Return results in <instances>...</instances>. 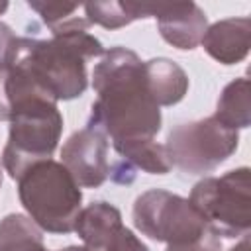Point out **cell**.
<instances>
[{
    "label": "cell",
    "mask_w": 251,
    "mask_h": 251,
    "mask_svg": "<svg viewBox=\"0 0 251 251\" xmlns=\"http://www.w3.org/2000/svg\"><path fill=\"white\" fill-rule=\"evenodd\" d=\"M92 88L96 100L88 126L112 145L155 139L161 131V108L147 88L145 67L135 51L120 45L104 51L92 71Z\"/></svg>",
    "instance_id": "cell-1"
},
{
    "label": "cell",
    "mask_w": 251,
    "mask_h": 251,
    "mask_svg": "<svg viewBox=\"0 0 251 251\" xmlns=\"http://www.w3.org/2000/svg\"><path fill=\"white\" fill-rule=\"evenodd\" d=\"M104 53L88 27L51 33L49 39L16 37L8 69L25 76L51 100H73L88 86L86 61Z\"/></svg>",
    "instance_id": "cell-2"
},
{
    "label": "cell",
    "mask_w": 251,
    "mask_h": 251,
    "mask_svg": "<svg viewBox=\"0 0 251 251\" xmlns=\"http://www.w3.org/2000/svg\"><path fill=\"white\" fill-rule=\"evenodd\" d=\"M0 106L2 120L10 122L2 167L18 180L35 163L51 159L63 133V116L55 100L12 73L0 76Z\"/></svg>",
    "instance_id": "cell-3"
},
{
    "label": "cell",
    "mask_w": 251,
    "mask_h": 251,
    "mask_svg": "<svg viewBox=\"0 0 251 251\" xmlns=\"http://www.w3.org/2000/svg\"><path fill=\"white\" fill-rule=\"evenodd\" d=\"M18 196L39 229L61 235L75 231L82 192L63 163L47 159L24 171L18 178Z\"/></svg>",
    "instance_id": "cell-4"
},
{
    "label": "cell",
    "mask_w": 251,
    "mask_h": 251,
    "mask_svg": "<svg viewBox=\"0 0 251 251\" xmlns=\"http://www.w3.org/2000/svg\"><path fill=\"white\" fill-rule=\"evenodd\" d=\"M188 202L202 216L214 237L233 239L249 235L251 182L247 167L198 180L190 190Z\"/></svg>",
    "instance_id": "cell-5"
},
{
    "label": "cell",
    "mask_w": 251,
    "mask_h": 251,
    "mask_svg": "<svg viewBox=\"0 0 251 251\" xmlns=\"http://www.w3.org/2000/svg\"><path fill=\"white\" fill-rule=\"evenodd\" d=\"M133 224L149 239L167 245L194 243L212 235L188 198L161 188H151L135 198Z\"/></svg>",
    "instance_id": "cell-6"
},
{
    "label": "cell",
    "mask_w": 251,
    "mask_h": 251,
    "mask_svg": "<svg viewBox=\"0 0 251 251\" xmlns=\"http://www.w3.org/2000/svg\"><path fill=\"white\" fill-rule=\"evenodd\" d=\"M239 145V133L214 116L178 124L169 131L165 149L175 167L188 175H204L227 161Z\"/></svg>",
    "instance_id": "cell-7"
},
{
    "label": "cell",
    "mask_w": 251,
    "mask_h": 251,
    "mask_svg": "<svg viewBox=\"0 0 251 251\" xmlns=\"http://www.w3.org/2000/svg\"><path fill=\"white\" fill-rule=\"evenodd\" d=\"M108 137L92 126L75 131L61 149V163L80 188H98L110 176Z\"/></svg>",
    "instance_id": "cell-8"
},
{
    "label": "cell",
    "mask_w": 251,
    "mask_h": 251,
    "mask_svg": "<svg viewBox=\"0 0 251 251\" xmlns=\"http://www.w3.org/2000/svg\"><path fill=\"white\" fill-rule=\"evenodd\" d=\"M151 16L157 20L161 37L180 51L200 45L208 27V18L196 2H151Z\"/></svg>",
    "instance_id": "cell-9"
},
{
    "label": "cell",
    "mask_w": 251,
    "mask_h": 251,
    "mask_svg": "<svg viewBox=\"0 0 251 251\" xmlns=\"http://www.w3.org/2000/svg\"><path fill=\"white\" fill-rule=\"evenodd\" d=\"M118 159L110 163V176L118 184H131L135 180V171L141 169L149 175H167L173 169L169 153L163 143L155 139L129 141L112 145Z\"/></svg>",
    "instance_id": "cell-10"
},
{
    "label": "cell",
    "mask_w": 251,
    "mask_h": 251,
    "mask_svg": "<svg viewBox=\"0 0 251 251\" xmlns=\"http://www.w3.org/2000/svg\"><path fill=\"white\" fill-rule=\"evenodd\" d=\"M249 39H251V20L247 16L226 18L206 27L200 45L218 63L235 65L247 57Z\"/></svg>",
    "instance_id": "cell-11"
},
{
    "label": "cell",
    "mask_w": 251,
    "mask_h": 251,
    "mask_svg": "<svg viewBox=\"0 0 251 251\" xmlns=\"http://www.w3.org/2000/svg\"><path fill=\"white\" fill-rule=\"evenodd\" d=\"M145 67V82L153 96V100L161 106L178 104L188 92V75L180 65L167 57L149 59L143 63Z\"/></svg>",
    "instance_id": "cell-12"
},
{
    "label": "cell",
    "mask_w": 251,
    "mask_h": 251,
    "mask_svg": "<svg viewBox=\"0 0 251 251\" xmlns=\"http://www.w3.org/2000/svg\"><path fill=\"white\" fill-rule=\"evenodd\" d=\"M122 214L110 202L98 200L80 210L75 231L90 251H100L106 241L122 227Z\"/></svg>",
    "instance_id": "cell-13"
},
{
    "label": "cell",
    "mask_w": 251,
    "mask_h": 251,
    "mask_svg": "<svg viewBox=\"0 0 251 251\" xmlns=\"http://www.w3.org/2000/svg\"><path fill=\"white\" fill-rule=\"evenodd\" d=\"M251 84L247 76L235 78L224 86L214 118L229 129H245L251 124Z\"/></svg>",
    "instance_id": "cell-14"
},
{
    "label": "cell",
    "mask_w": 251,
    "mask_h": 251,
    "mask_svg": "<svg viewBox=\"0 0 251 251\" xmlns=\"http://www.w3.org/2000/svg\"><path fill=\"white\" fill-rule=\"evenodd\" d=\"M84 14L88 24L106 29H120L135 20L149 18V2H88L84 4Z\"/></svg>",
    "instance_id": "cell-15"
},
{
    "label": "cell",
    "mask_w": 251,
    "mask_h": 251,
    "mask_svg": "<svg viewBox=\"0 0 251 251\" xmlns=\"http://www.w3.org/2000/svg\"><path fill=\"white\" fill-rule=\"evenodd\" d=\"M0 251H47L41 229L24 214L0 220Z\"/></svg>",
    "instance_id": "cell-16"
},
{
    "label": "cell",
    "mask_w": 251,
    "mask_h": 251,
    "mask_svg": "<svg viewBox=\"0 0 251 251\" xmlns=\"http://www.w3.org/2000/svg\"><path fill=\"white\" fill-rule=\"evenodd\" d=\"M27 6L35 10L43 24L51 29V33H59L65 29L73 27H88L90 24L86 18L75 16L78 12V4H65V2H39V0H29Z\"/></svg>",
    "instance_id": "cell-17"
},
{
    "label": "cell",
    "mask_w": 251,
    "mask_h": 251,
    "mask_svg": "<svg viewBox=\"0 0 251 251\" xmlns=\"http://www.w3.org/2000/svg\"><path fill=\"white\" fill-rule=\"evenodd\" d=\"M100 251H149V247L126 226H122Z\"/></svg>",
    "instance_id": "cell-18"
},
{
    "label": "cell",
    "mask_w": 251,
    "mask_h": 251,
    "mask_svg": "<svg viewBox=\"0 0 251 251\" xmlns=\"http://www.w3.org/2000/svg\"><path fill=\"white\" fill-rule=\"evenodd\" d=\"M14 41H16V33L12 31V27L8 24L0 22V75L6 73V69H8Z\"/></svg>",
    "instance_id": "cell-19"
},
{
    "label": "cell",
    "mask_w": 251,
    "mask_h": 251,
    "mask_svg": "<svg viewBox=\"0 0 251 251\" xmlns=\"http://www.w3.org/2000/svg\"><path fill=\"white\" fill-rule=\"evenodd\" d=\"M167 251H220V243L214 235H208L194 243H182V245H169Z\"/></svg>",
    "instance_id": "cell-20"
},
{
    "label": "cell",
    "mask_w": 251,
    "mask_h": 251,
    "mask_svg": "<svg viewBox=\"0 0 251 251\" xmlns=\"http://www.w3.org/2000/svg\"><path fill=\"white\" fill-rule=\"evenodd\" d=\"M227 251H249V235L241 237L239 243H235V247H231V249H227Z\"/></svg>",
    "instance_id": "cell-21"
},
{
    "label": "cell",
    "mask_w": 251,
    "mask_h": 251,
    "mask_svg": "<svg viewBox=\"0 0 251 251\" xmlns=\"http://www.w3.org/2000/svg\"><path fill=\"white\" fill-rule=\"evenodd\" d=\"M59 251H90V249L84 247V245H69V247H65V249H59Z\"/></svg>",
    "instance_id": "cell-22"
},
{
    "label": "cell",
    "mask_w": 251,
    "mask_h": 251,
    "mask_svg": "<svg viewBox=\"0 0 251 251\" xmlns=\"http://www.w3.org/2000/svg\"><path fill=\"white\" fill-rule=\"evenodd\" d=\"M8 10V2H0V14H4Z\"/></svg>",
    "instance_id": "cell-23"
},
{
    "label": "cell",
    "mask_w": 251,
    "mask_h": 251,
    "mask_svg": "<svg viewBox=\"0 0 251 251\" xmlns=\"http://www.w3.org/2000/svg\"><path fill=\"white\" fill-rule=\"evenodd\" d=\"M0 184H2V169H0Z\"/></svg>",
    "instance_id": "cell-24"
},
{
    "label": "cell",
    "mask_w": 251,
    "mask_h": 251,
    "mask_svg": "<svg viewBox=\"0 0 251 251\" xmlns=\"http://www.w3.org/2000/svg\"><path fill=\"white\" fill-rule=\"evenodd\" d=\"M0 120H2V106H0Z\"/></svg>",
    "instance_id": "cell-25"
}]
</instances>
